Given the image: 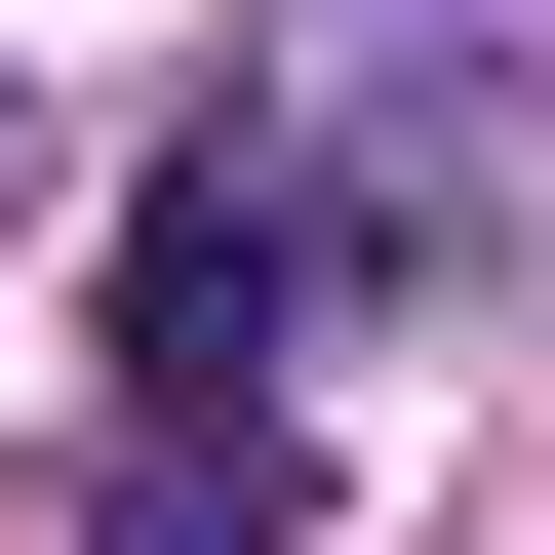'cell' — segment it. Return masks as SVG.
Returning a JSON list of instances; mask_svg holds the SVG:
<instances>
[{
	"label": "cell",
	"instance_id": "6da1fadb",
	"mask_svg": "<svg viewBox=\"0 0 555 555\" xmlns=\"http://www.w3.org/2000/svg\"><path fill=\"white\" fill-rule=\"evenodd\" d=\"M238 358H278V159H198L159 238H119V397H159V437H238Z\"/></svg>",
	"mask_w": 555,
	"mask_h": 555
}]
</instances>
